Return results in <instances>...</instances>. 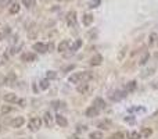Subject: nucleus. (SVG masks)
Masks as SVG:
<instances>
[{"label": "nucleus", "instance_id": "c756f323", "mask_svg": "<svg viewBox=\"0 0 158 139\" xmlns=\"http://www.w3.org/2000/svg\"><path fill=\"white\" fill-rule=\"evenodd\" d=\"M46 78L49 81H50V79H56V78H57V73H56V71H47V73H46Z\"/></svg>", "mask_w": 158, "mask_h": 139}, {"label": "nucleus", "instance_id": "20e7f679", "mask_svg": "<svg viewBox=\"0 0 158 139\" xmlns=\"http://www.w3.org/2000/svg\"><path fill=\"white\" fill-rule=\"evenodd\" d=\"M65 18H67V25H68L69 28L76 26V13L75 11H69Z\"/></svg>", "mask_w": 158, "mask_h": 139}, {"label": "nucleus", "instance_id": "f704fd0d", "mask_svg": "<svg viewBox=\"0 0 158 139\" xmlns=\"http://www.w3.org/2000/svg\"><path fill=\"white\" fill-rule=\"evenodd\" d=\"M13 2H14V0H0V4H2V6H10Z\"/></svg>", "mask_w": 158, "mask_h": 139}, {"label": "nucleus", "instance_id": "f257e3e1", "mask_svg": "<svg viewBox=\"0 0 158 139\" xmlns=\"http://www.w3.org/2000/svg\"><path fill=\"white\" fill-rule=\"evenodd\" d=\"M90 78H92V74H89L87 71H81V73L72 74L68 81L71 84H81V82H87Z\"/></svg>", "mask_w": 158, "mask_h": 139}, {"label": "nucleus", "instance_id": "f3484780", "mask_svg": "<svg viewBox=\"0 0 158 139\" xmlns=\"http://www.w3.org/2000/svg\"><path fill=\"white\" fill-rule=\"evenodd\" d=\"M56 121H57V124L60 125V127H67V125H68V121H67V118L62 117L61 114L56 116Z\"/></svg>", "mask_w": 158, "mask_h": 139}, {"label": "nucleus", "instance_id": "5701e85b", "mask_svg": "<svg viewBox=\"0 0 158 139\" xmlns=\"http://www.w3.org/2000/svg\"><path fill=\"white\" fill-rule=\"evenodd\" d=\"M82 46V40L81 39H76L75 40V43L72 45V48H71V53H75L76 50H79V48Z\"/></svg>", "mask_w": 158, "mask_h": 139}, {"label": "nucleus", "instance_id": "a878e982", "mask_svg": "<svg viewBox=\"0 0 158 139\" xmlns=\"http://www.w3.org/2000/svg\"><path fill=\"white\" fill-rule=\"evenodd\" d=\"M39 86H40V89H42V91H46V89H49V86H50V85H49V79H42L39 82Z\"/></svg>", "mask_w": 158, "mask_h": 139}, {"label": "nucleus", "instance_id": "c85d7f7f", "mask_svg": "<svg viewBox=\"0 0 158 139\" xmlns=\"http://www.w3.org/2000/svg\"><path fill=\"white\" fill-rule=\"evenodd\" d=\"M110 139H125V134L121 132V131H118V132H115V134H112Z\"/></svg>", "mask_w": 158, "mask_h": 139}, {"label": "nucleus", "instance_id": "423d86ee", "mask_svg": "<svg viewBox=\"0 0 158 139\" xmlns=\"http://www.w3.org/2000/svg\"><path fill=\"white\" fill-rule=\"evenodd\" d=\"M85 114H86V117L89 118H93V117H97L99 114H100V109L99 107H96L93 104V106H90L86 109V111H85Z\"/></svg>", "mask_w": 158, "mask_h": 139}, {"label": "nucleus", "instance_id": "0eeeda50", "mask_svg": "<svg viewBox=\"0 0 158 139\" xmlns=\"http://www.w3.org/2000/svg\"><path fill=\"white\" fill-rule=\"evenodd\" d=\"M21 60L22 61H25V63H33L38 60V56L35 54V53H24V54L21 56Z\"/></svg>", "mask_w": 158, "mask_h": 139}, {"label": "nucleus", "instance_id": "72a5a7b5", "mask_svg": "<svg viewBox=\"0 0 158 139\" xmlns=\"http://www.w3.org/2000/svg\"><path fill=\"white\" fill-rule=\"evenodd\" d=\"M155 39H157V33L155 32H151L150 38H148V42H150V45H153L155 42Z\"/></svg>", "mask_w": 158, "mask_h": 139}, {"label": "nucleus", "instance_id": "412c9836", "mask_svg": "<svg viewBox=\"0 0 158 139\" xmlns=\"http://www.w3.org/2000/svg\"><path fill=\"white\" fill-rule=\"evenodd\" d=\"M136 86H137L136 81H130V82H128V84H126L125 91H126V92H133L135 89H136Z\"/></svg>", "mask_w": 158, "mask_h": 139}, {"label": "nucleus", "instance_id": "2eb2a0df", "mask_svg": "<svg viewBox=\"0 0 158 139\" xmlns=\"http://www.w3.org/2000/svg\"><path fill=\"white\" fill-rule=\"evenodd\" d=\"M76 91H78L79 93H83V95H85V93L89 91V84H87V82H81V84L78 85Z\"/></svg>", "mask_w": 158, "mask_h": 139}, {"label": "nucleus", "instance_id": "6e6552de", "mask_svg": "<svg viewBox=\"0 0 158 139\" xmlns=\"http://www.w3.org/2000/svg\"><path fill=\"white\" fill-rule=\"evenodd\" d=\"M24 124H25V118L24 117H15L14 120H11V122H10V125L13 128H21Z\"/></svg>", "mask_w": 158, "mask_h": 139}, {"label": "nucleus", "instance_id": "4468645a", "mask_svg": "<svg viewBox=\"0 0 158 139\" xmlns=\"http://www.w3.org/2000/svg\"><path fill=\"white\" fill-rule=\"evenodd\" d=\"M20 4L17 3V2H13V3L8 6V11H10V14H18L20 13Z\"/></svg>", "mask_w": 158, "mask_h": 139}, {"label": "nucleus", "instance_id": "473e14b6", "mask_svg": "<svg viewBox=\"0 0 158 139\" xmlns=\"http://www.w3.org/2000/svg\"><path fill=\"white\" fill-rule=\"evenodd\" d=\"M11 110H13L11 106H2V110H0V111H2V114H8Z\"/></svg>", "mask_w": 158, "mask_h": 139}, {"label": "nucleus", "instance_id": "a19ab883", "mask_svg": "<svg viewBox=\"0 0 158 139\" xmlns=\"http://www.w3.org/2000/svg\"><path fill=\"white\" fill-rule=\"evenodd\" d=\"M18 49H20V48H17V46H14V48L11 49V54H15V53H17V51H18Z\"/></svg>", "mask_w": 158, "mask_h": 139}, {"label": "nucleus", "instance_id": "a211bd4d", "mask_svg": "<svg viewBox=\"0 0 158 139\" xmlns=\"http://www.w3.org/2000/svg\"><path fill=\"white\" fill-rule=\"evenodd\" d=\"M148 59H150V53H148V51H144L143 54L140 56V59H139V66H144V64H146V63L148 61Z\"/></svg>", "mask_w": 158, "mask_h": 139}, {"label": "nucleus", "instance_id": "7c9ffc66", "mask_svg": "<svg viewBox=\"0 0 158 139\" xmlns=\"http://www.w3.org/2000/svg\"><path fill=\"white\" fill-rule=\"evenodd\" d=\"M126 51H128V48H126V46H125V48H122V50L119 51V54H118V60H119V61H122V60H123Z\"/></svg>", "mask_w": 158, "mask_h": 139}, {"label": "nucleus", "instance_id": "ddd939ff", "mask_svg": "<svg viewBox=\"0 0 158 139\" xmlns=\"http://www.w3.org/2000/svg\"><path fill=\"white\" fill-rule=\"evenodd\" d=\"M3 99H4V102H7V103H17L18 102L17 95H14V93H6V95L3 96Z\"/></svg>", "mask_w": 158, "mask_h": 139}, {"label": "nucleus", "instance_id": "aec40b11", "mask_svg": "<svg viewBox=\"0 0 158 139\" xmlns=\"http://www.w3.org/2000/svg\"><path fill=\"white\" fill-rule=\"evenodd\" d=\"M111 121L110 120H104V121H100L99 122V128H101V129H110L111 128Z\"/></svg>", "mask_w": 158, "mask_h": 139}, {"label": "nucleus", "instance_id": "39448f33", "mask_svg": "<svg viewBox=\"0 0 158 139\" xmlns=\"http://www.w3.org/2000/svg\"><path fill=\"white\" fill-rule=\"evenodd\" d=\"M126 93H128L126 91H115V92H112V95L110 96V99L114 100V102H119V100L125 99Z\"/></svg>", "mask_w": 158, "mask_h": 139}, {"label": "nucleus", "instance_id": "4c0bfd02", "mask_svg": "<svg viewBox=\"0 0 158 139\" xmlns=\"http://www.w3.org/2000/svg\"><path fill=\"white\" fill-rule=\"evenodd\" d=\"M151 88L155 89V91H158V81H155V82H153V84H151Z\"/></svg>", "mask_w": 158, "mask_h": 139}, {"label": "nucleus", "instance_id": "dca6fc26", "mask_svg": "<svg viewBox=\"0 0 158 139\" xmlns=\"http://www.w3.org/2000/svg\"><path fill=\"white\" fill-rule=\"evenodd\" d=\"M93 104H94L96 107H99L100 110L105 109V106H107V104H105V102H104L103 99H101V97H96V99L93 100Z\"/></svg>", "mask_w": 158, "mask_h": 139}, {"label": "nucleus", "instance_id": "79ce46f5", "mask_svg": "<svg viewBox=\"0 0 158 139\" xmlns=\"http://www.w3.org/2000/svg\"><path fill=\"white\" fill-rule=\"evenodd\" d=\"M125 121H126V122H135V120H132V118H128V117L125 118Z\"/></svg>", "mask_w": 158, "mask_h": 139}, {"label": "nucleus", "instance_id": "bb28decb", "mask_svg": "<svg viewBox=\"0 0 158 139\" xmlns=\"http://www.w3.org/2000/svg\"><path fill=\"white\" fill-rule=\"evenodd\" d=\"M100 3H101V0H90L89 3H87V7L89 8H96V7L100 6Z\"/></svg>", "mask_w": 158, "mask_h": 139}, {"label": "nucleus", "instance_id": "e433bc0d", "mask_svg": "<svg viewBox=\"0 0 158 139\" xmlns=\"http://www.w3.org/2000/svg\"><path fill=\"white\" fill-rule=\"evenodd\" d=\"M17 104H20L21 107H24V106H25V100H24V99H18Z\"/></svg>", "mask_w": 158, "mask_h": 139}, {"label": "nucleus", "instance_id": "c9c22d12", "mask_svg": "<svg viewBox=\"0 0 158 139\" xmlns=\"http://www.w3.org/2000/svg\"><path fill=\"white\" fill-rule=\"evenodd\" d=\"M74 64H71V66H68V67H65V68H62V73H65V71H71V70H74Z\"/></svg>", "mask_w": 158, "mask_h": 139}, {"label": "nucleus", "instance_id": "9b49d317", "mask_svg": "<svg viewBox=\"0 0 158 139\" xmlns=\"http://www.w3.org/2000/svg\"><path fill=\"white\" fill-rule=\"evenodd\" d=\"M93 15L90 14V13H86V14H83V18H82V21H83V25L85 26H89V25H92L93 24Z\"/></svg>", "mask_w": 158, "mask_h": 139}, {"label": "nucleus", "instance_id": "393cba45", "mask_svg": "<svg viewBox=\"0 0 158 139\" xmlns=\"http://www.w3.org/2000/svg\"><path fill=\"white\" fill-rule=\"evenodd\" d=\"M141 138V134L137 131H132L128 134V139H140Z\"/></svg>", "mask_w": 158, "mask_h": 139}, {"label": "nucleus", "instance_id": "58836bf2", "mask_svg": "<svg viewBox=\"0 0 158 139\" xmlns=\"http://www.w3.org/2000/svg\"><path fill=\"white\" fill-rule=\"evenodd\" d=\"M47 48H49V51H51L54 49V43L53 42H50V43H47Z\"/></svg>", "mask_w": 158, "mask_h": 139}, {"label": "nucleus", "instance_id": "ea45409f", "mask_svg": "<svg viewBox=\"0 0 158 139\" xmlns=\"http://www.w3.org/2000/svg\"><path fill=\"white\" fill-rule=\"evenodd\" d=\"M83 131H86V127H83V125H79V127H78V132H83Z\"/></svg>", "mask_w": 158, "mask_h": 139}, {"label": "nucleus", "instance_id": "cd10ccee", "mask_svg": "<svg viewBox=\"0 0 158 139\" xmlns=\"http://www.w3.org/2000/svg\"><path fill=\"white\" fill-rule=\"evenodd\" d=\"M21 3L25 6V7H28V8H31V7H33L36 4V2L35 0H21Z\"/></svg>", "mask_w": 158, "mask_h": 139}, {"label": "nucleus", "instance_id": "c03bdc74", "mask_svg": "<svg viewBox=\"0 0 158 139\" xmlns=\"http://www.w3.org/2000/svg\"><path fill=\"white\" fill-rule=\"evenodd\" d=\"M71 139H79V138H78V136H72Z\"/></svg>", "mask_w": 158, "mask_h": 139}, {"label": "nucleus", "instance_id": "7ed1b4c3", "mask_svg": "<svg viewBox=\"0 0 158 139\" xmlns=\"http://www.w3.org/2000/svg\"><path fill=\"white\" fill-rule=\"evenodd\" d=\"M33 50L36 53H40V54H44L49 51V48H47V43H43V42H36L33 45Z\"/></svg>", "mask_w": 158, "mask_h": 139}, {"label": "nucleus", "instance_id": "f8f14e48", "mask_svg": "<svg viewBox=\"0 0 158 139\" xmlns=\"http://www.w3.org/2000/svg\"><path fill=\"white\" fill-rule=\"evenodd\" d=\"M57 50L60 51V53H65L67 50H69V43L68 40H62V42H60L57 46Z\"/></svg>", "mask_w": 158, "mask_h": 139}, {"label": "nucleus", "instance_id": "4be33fe9", "mask_svg": "<svg viewBox=\"0 0 158 139\" xmlns=\"http://www.w3.org/2000/svg\"><path fill=\"white\" fill-rule=\"evenodd\" d=\"M140 134H141L143 138H150V136L153 135V129H151V128H143L140 131Z\"/></svg>", "mask_w": 158, "mask_h": 139}, {"label": "nucleus", "instance_id": "6ab92c4d", "mask_svg": "<svg viewBox=\"0 0 158 139\" xmlns=\"http://www.w3.org/2000/svg\"><path fill=\"white\" fill-rule=\"evenodd\" d=\"M15 82V74H8V77H6L4 78V81H3V84L4 85H8V86H10V85H13Z\"/></svg>", "mask_w": 158, "mask_h": 139}, {"label": "nucleus", "instance_id": "f03ea898", "mask_svg": "<svg viewBox=\"0 0 158 139\" xmlns=\"http://www.w3.org/2000/svg\"><path fill=\"white\" fill-rule=\"evenodd\" d=\"M40 127H42V120H40V118L33 117V118H31V120H29V122H28V128L31 129V131H33V132L39 131Z\"/></svg>", "mask_w": 158, "mask_h": 139}, {"label": "nucleus", "instance_id": "2f4dec72", "mask_svg": "<svg viewBox=\"0 0 158 139\" xmlns=\"http://www.w3.org/2000/svg\"><path fill=\"white\" fill-rule=\"evenodd\" d=\"M154 71H155V68L153 67V68H148V70H146L143 74H141V78H146V77H148V75H151V74H154Z\"/></svg>", "mask_w": 158, "mask_h": 139}, {"label": "nucleus", "instance_id": "37998d69", "mask_svg": "<svg viewBox=\"0 0 158 139\" xmlns=\"http://www.w3.org/2000/svg\"><path fill=\"white\" fill-rule=\"evenodd\" d=\"M2 39H3V33L0 32V40H2Z\"/></svg>", "mask_w": 158, "mask_h": 139}, {"label": "nucleus", "instance_id": "9d476101", "mask_svg": "<svg viewBox=\"0 0 158 139\" xmlns=\"http://www.w3.org/2000/svg\"><path fill=\"white\" fill-rule=\"evenodd\" d=\"M43 121H44V124H46V127H49V128L53 127V116H51L50 111H46L43 114Z\"/></svg>", "mask_w": 158, "mask_h": 139}, {"label": "nucleus", "instance_id": "b1692460", "mask_svg": "<svg viewBox=\"0 0 158 139\" xmlns=\"http://www.w3.org/2000/svg\"><path fill=\"white\" fill-rule=\"evenodd\" d=\"M90 139H103V132L101 131H94L89 135Z\"/></svg>", "mask_w": 158, "mask_h": 139}, {"label": "nucleus", "instance_id": "1a4fd4ad", "mask_svg": "<svg viewBox=\"0 0 158 139\" xmlns=\"http://www.w3.org/2000/svg\"><path fill=\"white\" fill-rule=\"evenodd\" d=\"M101 63H103V56L97 53V54H94L93 57L90 59V63H89V64H90L92 67H96V66H100Z\"/></svg>", "mask_w": 158, "mask_h": 139}]
</instances>
